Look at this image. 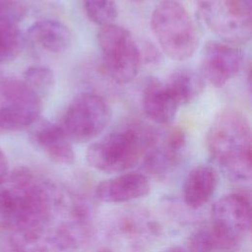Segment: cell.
<instances>
[{"instance_id":"cell-1","label":"cell","mask_w":252,"mask_h":252,"mask_svg":"<svg viewBox=\"0 0 252 252\" xmlns=\"http://www.w3.org/2000/svg\"><path fill=\"white\" fill-rule=\"evenodd\" d=\"M61 189L29 167L15 168L0 185V226L17 232L55 222Z\"/></svg>"},{"instance_id":"cell-2","label":"cell","mask_w":252,"mask_h":252,"mask_svg":"<svg viewBox=\"0 0 252 252\" xmlns=\"http://www.w3.org/2000/svg\"><path fill=\"white\" fill-rule=\"evenodd\" d=\"M213 160L231 180L250 181L252 177V136L246 115L226 108L214 118L206 136Z\"/></svg>"},{"instance_id":"cell-3","label":"cell","mask_w":252,"mask_h":252,"mask_svg":"<svg viewBox=\"0 0 252 252\" xmlns=\"http://www.w3.org/2000/svg\"><path fill=\"white\" fill-rule=\"evenodd\" d=\"M151 129L140 123H128L112 130L88 148V163L106 173L124 172L134 167L142 160Z\"/></svg>"},{"instance_id":"cell-4","label":"cell","mask_w":252,"mask_h":252,"mask_svg":"<svg viewBox=\"0 0 252 252\" xmlns=\"http://www.w3.org/2000/svg\"><path fill=\"white\" fill-rule=\"evenodd\" d=\"M151 27L161 50L170 59L183 61L195 53L198 32L182 4L171 0L159 3L152 13Z\"/></svg>"},{"instance_id":"cell-5","label":"cell","mask_w":252,"mask_h":252,"mask_svg":"<svg viewBox=\"0 0 252 252\" xmlns=\"http://www.w3.org/2000/svg\"><path fill=\"white\" fill-rule=\"evenodd\" d=\"M251 202L243 193H230L218 199L211 209L208 225L217 252H234L251 231Z\"/></svg>"},{"instance_id":"cell-6","label":"cell","mask_w":252,"mask_h":252,"mask_svg":"<svg viewBox=\"0 0 252 252\" xmlns=\"http://www.w3.org/2000/svg\"><path fill=\"white\" fill-rule=\"evenodd\" d=\"M197 10L207 28L221 41L236 45L252 35V0H197Z\"/></svg>"},{"instance_id":"cell-7","label":"cell","mask_w":252,"mask_h":252,"mask_svg":"<svg viewBox=\"0 0 252 252\" xmlns=\"http://www.w3.org/2000/svg\"><path fill=\"white\" fill-rule=\"evenodd\" d=\"M110 119L111 109L101 95L82 92L69 102L58 124L72 143H87L98 137Z\"/></svg>"},{"instance_id":"cell-8","label":"cell","mask_w":252,"mask_h":252,"mask_svg":"<svg viewBox=\"0 0 252 252\" xmlns=\"http://www.w3.org/2000/svg\"><path fill=\"white\" fill-rule=\"evenodd\" d=\"M97 44L106 73L116 84H128L137 76L141 52L132 33L125 28L109 24L99 27Z\"/></svg>"},{"instance_id":"cell-9","label":"cell","mask_w":252,"mask_h":252,"mask_svg":"<svg viewBox=\"0 0 252 252\" xmlns=\"http://www.w3.org/2000/svg\"><path fill=\"white\" fill-rule=\"evenodd\" d=\"M42 98L28 85L0 70V130L30 128L40 118Z\"/></svg>"},{"instance_id":"cell-10","label":"cell","mask_w":252,"mask_h":252,"mask_svg":"<svg viewBox=\"0 0 252 252\" xmlns=\"http://www.w3.org/2000/svg\"><path fill=\"white\" fill-rule=\"evenodd\" d=\"M186 147V134L178 127L152 128L142 164L145 170L164 177L179 163Z\"/></svg>"},{"instance_id":"cell-11","label":"cell","mask_w":252,"mask_h":252,"mask_svg":"<svg viewBox=\"0 0 252 252\" xmlns=\"http://www.w3.org/2000/svg\"><path fill=\"white\" fill-rule=\"evenodd\" d=\"M243 53L236 45L218 40L208 41L201 52L200 74L217 88H221L241 70Z\"/></svg>"},{"instance_id":"cell-12","label":"cell","mask_w":252,"mask_h":252,"mask_svg":"<svg viewBox=\"0 0 252 252\" xmlns=\"http://www.w3.org/2000/svg\"><path fill=\"white\" fill-rule=\"evenodd\" d=\"M11 233L15 252H74L77 250L58 220L42 227Z\"/></svg>"},{"instance_id":"cell-13","label":"cell","mask_w":252,"mask_h":252,"mask_svg":"<svg viewBox=\"0 0 252 252\" xmlns=\"http://www.w3.org/2000/svg\"><path fill=\"white\" fill-rule=\"evenodd\" d=\"M159 227L153 217L143 211L125 212L116 220L112 236L123 245L140 251L158 235Z\"/></svg>"},{"instance_id":"cell-14","label":"cell","mask_w":252,"mask_h":252,"mask_svg":"<svg viewBox=\"0 0 252 252\" xmlns=\"http://www.w3.org/2000/svg\"><path fill=\"white\" fill-rule=\"evenodd\" d=\"M30 129L32 142L51 160L64 165H70L75 161V151L72 142L58 123L39 118Z\"/></svg>"},{"instance_id":"cell-15","label":"cell","mask_w":252,"mask_h":252,"mask_svg":"<svg viewBox=\"0 0 252 252\" xmlns=\"http://www.w3.org/2000/svg\"><path fill=\"white\" fill-rule=\"evenodd\" d=\"M150 180L142 172L130 171L100 181L95 187L97 199L104 203H125L149 194Z\"/></svg>"},{"instance_id":"cell-16","label":"cell","mask_w":252,"mask_h":252,"mask_svg":"<svg viewBox=\"0 0 252 252\" xmlns=\"http://www.w3.org/2000/svg\"><path fill=\"white\" fill-rule=\"evenodd\" d=\"M142 105L147 118L159 125L173 121L180 107L165 83L158 79H152L147 83Z\"/></svg>"},{"instance_id":"cell-17","label":"cell","mask_w":252,"mask_h":252,"mask_svg":"<svg viewBox=\"0 0 252 252\" xmlns=\"http://www.w3.org/2000/svg\"><path fill=\"white\" fill-rule=\"evenodd\" d=\"M219 183L217 169L208 164L193 167L183 183V200L187 207L199 209L206 205L215 194Z\"/></svg>"},{"instance_id":"cell-18","label":"cell","mask_w":252,"mask_h":252,"mask_svg":"<svg viewBox=\"0 0 252 252\" xmlns=\"http://www.w3.org/2000/svg\"><path fill=\"white\" fill-rule=\"evenodd\" d=\"M28 33L34 43L52 53L64 52L72 42L68 27L56 20H39L30 27Z\"/></svg>"},{"instance_id":"cell-19","label":"cell","mask_w":252,"mask_h":252,"mask_svg":"<svg viewBox=\"0 0 252 252\" xmlns=\"http://www.w3.org/2000/svg\"><path fill=\"white\" fill-rule=\"evenodd\" d=\"M168 90L179 106L195 100L203 92L205 80L200 73L182 68L174 71L165 82Z\"/></svg>"},{"instance_id":"cell-20","label":"cell","mask_w":252,"mask_h":252,"mask_svg":"<svg viewBox=\"0 0 252 252\" xmlns=\"http://www.w3.org/2000/svg\"><path fill=\"white\" fill-rule=\"evenodd\" d=\"M24 45L25 37L17 25L0 24V64L17 58Z\"/></svg>"},{"instance_id":"cell-21","label":"cell","mask_w":252,"mask_h":252,"mask_svg":"<svg viewBox=\"0 0 252 252\" xmlns=\"http://www.w3.org/2000/svg\"><path fill=\"white\" fill-rule=\"evenodd\" d=\"M83 6L89 20L99 27L113 24L116 19V0H83Z\"/></svg>"},{"instance_id":"cell-22","label":"cell","mask_w":252,"mask_h":252,"mask_svg":"<svg viewBox=\"0 0 252 252\" xmlns=\"http://www.w3.org/2000/svg\"><path fill=\"white\" fill-rule=\"evenodd\" d=\"M23 81L42 98L53 89L55 77L53 71L46 66H32L26 70Z\"/></svg>"},{"instance_id":"cell-23","label":"cell","mask_w":252,"mask_h":252,"mask_svg":"<svg viewBox=\"0 0 252 252\" xmlns=\"http://www.w3.org/2000/svg\"><path fill=\"white\" fill-rule=\"evenodd\" d=\"M28 14L24 0H0V24L17 25Z\"/></svg>"},{"instance_id":"cell-24","label":"cell","mask_w":252,"mask_h":252,"mask_svg":"<svg viewBox=\"0 0 252 252\" xmlns=\"http://www.w3.org/2000/svg\"><path fill=\"white\" fill-rule=\"evenodd\" d=\"M187 252H217L207 225L197 228L188 238Z\"/></svg>"},{"instance_id":"cell-25","label":"cell","mask_w":252,"mask_h":252,"mask_svg":"<svg viewBox=\"0 0 252 252\" xmlns=\"http://www.w3.org/2000/svg\"><path fill=\"white\" fill-rule=\"evenodd\" d=\"M0 252H15L12 233L0 226Z\"/></svg>"},{"instance_id":"cell-26","label":"cell","mask_w":252,"mask_h":252,"mask_svg":"<svg viewBox=\"0 0 252 252\" xmlns=\"http://www.w3.org/2000/svg\"><path fill=\"white\" fill-rule=\"evenodd\" d=\"M9 174V166H8V160L6 158L5 154L0 149V185L4 182L6 177Z\"/></svg>"},{"instance_id":"cell-27","label":"cell","mask_w":252,"mask_h":252,"mask_svg":"<svg viewBox=\"0 0 252 252\" xmlns=\"http://www.w3.org/2000/svg\"><path fill=\"white\" fill-rule=\"evenodd\" d=\"M165 252H187V250L180 247V246H174V247H171V248L167 249Z\"/></svg>"},{"instance_id":"cell-28","label":"cell","mask_w":252,"mask_h":252,"mask_svg":"<svg viewBox=\"0 0 252 252\" xmlns=\"http://www.w3.org/2000/svg\"><path fill=\"white\" fill-rule=\"evenodd\" d=\"M94 252H112V251L110 249H108V248H101V249L95 250Z\"/></svg>"}]
</instances>
